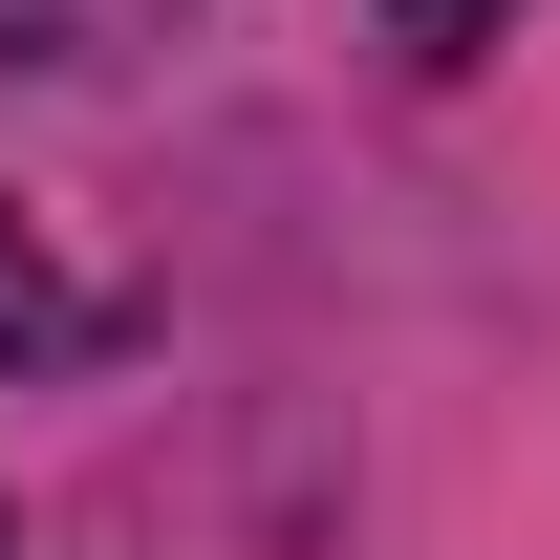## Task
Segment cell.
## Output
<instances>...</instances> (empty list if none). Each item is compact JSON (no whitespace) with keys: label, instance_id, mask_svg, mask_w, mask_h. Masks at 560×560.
<instances>
[{"label":"cell","instance_id":"cell-3","mask_svg":"<svg viewBox=\"0 0 560 560\" xmlns=\"http://www.w3.org/2000/svg\"><path fill=\"white\" fill-rule=\"evenodd\" d=\"M0 66H66V0H0Z\"/></svg>","mask_w":560,"mask_h":560},{"label":"cell","instance_id":"cell-1","mask_svg":"<svg viewBox=\"0 0 560 560\" xmlns=\"http://www.w3.org/2000/svg\"><path fill=\"white\" fill-rule=\"evenodd\" d=\"M86 346H108V302L44 259V215H0V388H22V366H86Z\"/></svg>","mask_w":560,"mask_h":560},{"label":"cell","instance_id":"cell-2","mask_svg":"<svg viewBox=\"0 0 560 560\" xmlns=\"http://www.w3.org/2000/svg\"><path fill=\"white\" fill-rule=\"evenodd\" d=\"M388 44L410 66H475V44H517V0H388Z\"/></svg>","mask_w":560,"mask_h":560},{"label":"cell","instance_id":"cell-4","mask_svg":"<svg viewBox=\"0 0 560 560\" xmlns=\"http://www.w3.org/2000/svg\"><path fill=\"white\" fill-rule=\"evenodd\" d=\"M0 560H22V539H0Z\"/></svg>","mask_w":560,"mask_h":560}]
</instances>
